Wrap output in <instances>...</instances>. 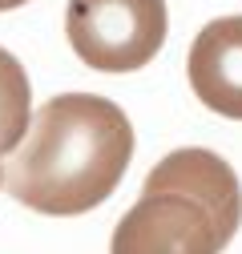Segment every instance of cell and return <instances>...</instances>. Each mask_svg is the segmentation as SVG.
Instances as JSON below:
<instances>
[{
    "label": "cell",
    "mask_w": 242,
    "mask_h": 254,
    "mask_svg": "<svg viewBox=\"0 0 242 254\" xmlns=\"http://www.w3.org/2000/svg\"><path fill=\"white\" fill-rule=\"evenodd\" d=\"M133 157L125 109L97 93H60L45 101L24 141L4 162V190L28 210L77 218L109 202Z\"/></svg>",
    "instance_id": "obj_1"
},
{
    "label": "cell",
    "mask_w": 242,
    "mask_h": 254,
    "mask_svg": "<svg viewBox=\"0 0 242 254\" xmlns=\"http://www.w3.org/2000/svg\"><path fill=\"white\" fill-rule=\"evenodd\" d=\"M33 125V89L24 65L0 49V157H12Z\"/></svg>",
    "instance_id": "obj_6"
},
{
    "label": "cell",
    "mask_w": 242,
    "mask_h": 254,
    "mask_svg": "<svg viewBox=\"0 0 242 254\" xmlns=\"http://www.w3.org/2000/svg\"><path fill=\"white\" fill-rule=\"evenodd\" d=\"M0 186H4V170H0Z\"/></svg>",
    "instance_id": "obj_8"
},
{
    "label": "cell",
    "mask_w": 242,
    "mask_h": 254,
    "mask_svg": "<svg viewBox=\"0 0 242 254\" xmlns=\"http://www.w3.org/2000/svg\"><path fill=\"white\" fill-rule=\"evenodd\" d=\"M20 4H28V0H0V12H12V8H20Z\"/></svg>",
    "instance_id": "obj_7"
},
{
    "label": "cell",
    "mask_w": 242,
    "mask_h": 254,
    "mask_svg": "<svg viewBox=\"0 0 242 254\" xmlns=\"http://www.w3.org/2000/svg\"><path fill=\"white\" fill-rule=\"evenodd\" d=\"M186 77L206 109L242 121V16L210 20L194 37Z\"/></svg>",
    "instance_id": "obj_5"
},
{
    "label": "cell",
    "mask_w": 242,
    "mask_h": 254,
    "mask_svg": "<svg viewBox=\"0 0 242 254\" xmlns=\"http://www.w3.org/2000/svg\"><path fill=\"white\" fill-rule=\"evenodd\" d=\"M141 190H178V194H190L198 198L210 214H214L222 238L230 242L238 234V222H242V186L238 174L230 170L226 157H218L214 149H174L166 153L162 162L145 174Z\"/></svg>",
    "instance_id": "obj_4"
},
{
    "label": "cell",
    "mask_w": 242,
    "mask_h": 254,
    "mask_svg": "<svg viewBox=\"0 0 242 254\" xmlns=\"http://www.w3.org/2000/svg\"><path fill=\"white\" fill-rule=\"evenodd\" d=\"M226 246L214 214L178 190H141L121 214L109 254H218Z\"/></svg>",
    "instance_id": "obj_3"
},
{
    "label": "cell",
    "mask_w": 242,
    "mask_h": 254,
    "mask_svg": "<svg viewBox=\"0 0 242 254\" xmlns=\"http://www.w3.org/2000/svg\"><path fill=\"white\" fill-rule=\"evenodd\" d=\"M166 0H69L65 37L89 69L133 73L166 45Z\"/></svg>",
    "instance_id": "obj_2"
}]
</instances>
